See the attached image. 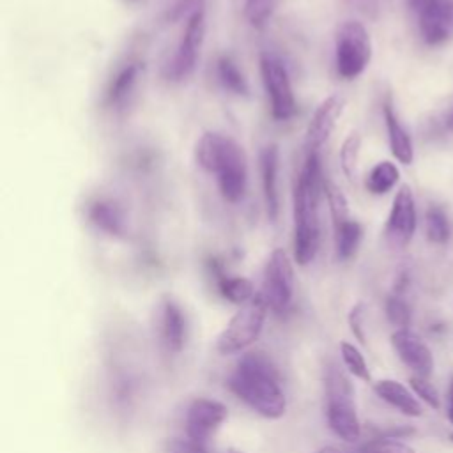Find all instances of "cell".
<instances>
[{
  "mask_svg": "<svg viewBox=\"0 0 453 453\" xmlns=\"http://www.w3.org/2000/svg\"><path fill=\"white\" fill-rule=\"evenodd\" d=\"M230 391L267 419H280L287 412V398L280 386V373L264 352H246L228 377Z\"/></svg>",
  "mask_w": 453,
  "mask_h": 453,
  "instance_id": "6da1fadb",
  "label": "cell"
},
{
  "mask_svg": "<svg viewBox=\"0 0 453 453\" xmlns=\"http://www.w3.org/2000/svg\"><path fill=\"white\" fill-rule=\"evenodd\" d=\"M324 182L319 152H308L294 188V257L299 265L310 264L319 251V200Z\"/></svg>",
  "mask_w": 453,
  "mask_h": 453,
  "instance_id": "7a4b0ae2",
  "label": "cell"
},
{
  "mask_svg": "<svg viewBox=\"0 0 453 453\" xmlns=\"http://www.w3.org/2000/svg\"><path fill=\"white\" fill-rule=\"evenodd\" d=\"M196 161L216 175L223 198L230 203L242 200L248 186V159L244 149L221 133H203L196 142Z\"/></svg>",
  "mask_w": 453,
  "mask_h": 453,
  "instance_id": "3957f363",
  "label": "cell"
},
{
  "mask_svg": "<svg viewBox=\"0 0 453 453\" xmlns=\"http://www.w3.org/2000/svg\"><path fill=\"white\" fill-rule=\"evenodd\" d=\"M352 396L350 382L331 366L326 375V416L329 428L347 442H356L361 435V423Z\"/></svg>",
  "mask_w": 453,
  "mask_h": 453,
  "instance_id": "277c9868",
  "label": "cell"
},
{
  "mask_svg": "<svg viewBox=\"0 0 453 453\" xmlns=\"http://www.w3.org/2000/svg\"><path fill=\"white\" fill-rule=\"evenodd\" d=\"M267 310L269 306L264 301L262 294H255L248 303H244L230 319L226 327L219 333L216 340L218 352L237 354L248 349L260 336Z\"/></svg>",
  "mask_w": 453,
  "mask_h": 453,
  "instance_id": "5b68a950",
  "label": "cell"
},
{
  "mask_svg": "<svg viewBox=\"0 0 453 453\" xmlns=\"http://www.w3.org/2000/svg\"><path fill=\"white\" fill-rule=\"evenodd\" d=\"M372 60V39L361 21L349 19L340 25L334 44L336 73L343 80H354Z\"/></svg>",
  "mask_w": 453,
  "mask_h": 453,
  "instance_id": "8992f818",
  "label": "cell"
},
{
  "mask_svg": "<svg viewBox=\"0 0 453 453\" xmlns=\"http://www.w3.org/2000/svg\"><path fill=\"white\" fill-rule=\"evenodd\" d=\"M260 74L262 83L269 97L271 115L276 120H287L296 111V99L288 78V71L280 57L264 51L260 55Z\"/></svg>",
  "mask_w": 453,
  "mask_h": 453,
  "instance_id": "52a82bcc",
  "label": "cell"
},
{
  "mask_svg": "<svg viewBox=\"0 0 453 453\" xmlns=\"http://www.w3.org/2000/svg\"><path fill=\"white\" fill-rule=\"evenodd\" d=\"M203 39H205V9L202 7L195 14H191L186 21V28L182 32V39L177 46V51L163 69V74L166 80L180 81L195 71L200 50L203 46Z\"/></svg>",
  "mask_w": 453,
  "mask_h": 453,
  "instance_id": "ba28073f",
  "label": "cell"
},
{
  "mask_svg": "<svg viewBox=\"0 0 453 453\" xmlns=\"http://www.w3.org/2000/svg\"><path fill=\"white\" fill-rule=\"evenodd\" d=\"M421 39L437 46L453 37V0H407Z\"/></svg>",
  "mask_w": 453,
  "mask_h": 453,
  "instance_id": "9c48e42d",
  "label": "cell"
},
{
  "mask_svg": "<svg viewBox=\"0 0 453 453\" xmlns=\"http://www.w3.org/2000/svg\"><path fill=\"white\" fill-rule=\"evenodd\" d=\"M260 294L267 306L276 313L285 311L292 301L294 269L288 255L281 248L274 250L265 264Z\"/></svg>",
  "mask_w": 453,
  "mask_h": 453,
  "instance_id": "30bf717a",
  "label": "cell"
},
{
  "mask_svg": "<svg viewBox=\"0 0 453 453\" xmlns=\"http://www.w3.org/2000/svg\"><path fill=\"white\" fill-rule=\"evenodd\" d=\"M416 203L409 184H402L393 198V205L384 226V239L389 248H405L416 232Z\"/></svg>",
  "mask_w": 453,
  "mask_h": 453,
  "instance_id": "8fae6325",
  "label": "cell"
},
{
  "mask_svg": "<svg viewBox=\"0 0 453 453\" xmlns=\"http://www.w3.org/2000/svg\"><path fill=\"white\" fill-rule=\"evenodd\" d=\"M228 418L225 403L212 398H196L191 402L186 414L188 437L205 444V441L223 425Z\"/></svg>",
  "mask_w": 453,
  "mask_h": 453,
  "instance_id": "7c38bea8",
  "label": "cell"
},
{
  "mask_svg": "<svg viewBox=\"0 0 453 453\" xmlns=\"http://www.w3.org/2000/svg\"><path fill=\"white\" fill-rule=\"evenodd\" d=\"M345 108V99L340 94H333L326 97L311 115V120L306 127V149L308 152H319L324 142L331 136L336 127L338 119L342 117Z\"/></svg>",
  "mask_w": 453,
  "mask_h": 453,
  "instance_id": "4fadbf2b",
  "label": "cell"
},
{
  "mask_svg": "<svg viewBox=\"0 0 453 453\" xmlns=\"http://www.w3.org/2000/svg\"><path fill=\"white\" fill-rule=\"evenodd\" d=\"M391 343L393 349L396 350L398 357L418 375L428 377L434 370V357L426 343L412 333L409 327L405 329H396L391 334Z\"/></svg>",
  "mask_w": 453,
  "mask_h": 453,
  "instance_id": "5bb4252c",
  "label": "cell"
},
{
  "mask_svg": "<svg viewBox=\"0 0 453 453\" xmlns=\"http://www.w3.org/2000/svg\"><path fill=\"white\" fill-rule=\"evenodd\" d=\"M260 177L265 211L271 221H276L280 212V193H278V170H280V150L274 143L265 145L260 150Z\"/></svg>",
  "mask_w": 453,
  "mask_h": 453,
  "instance_id": "9a60e30c",
  "label": "cell"
},
{
  "mask_svg": "<svg viewBox=\"0 0 453 453\" xmlns=\"http://www.w3.org/2000/svg\"><path fill=\"white\" fill-rule=\"evenodd\" d=\"M142 73H143V65L140 62H129L124 67H120L108 83L104 103L113 110L126 108L138 87Z\"/></svg>",
  "mask_w": 453,
  "mask_h": 453,
  "instance_id": "2e32d148",
  "label": "cell"
},
{
  "mask_svg": "<svg viewBox=\"0 0 453 453\" xmlns=\"http://www.w3.org/2000/svg\"><path fill=\"white\" fill-rule=\"evenodd\" d=\"M87 216H88V221L96 228H99L110 235L122 237L126 234L124 211L111 198H97V200L90 202L88 209H87Z\"/></svg>",
  "mask_w": 453,
  "mask_h": 453,
  "instance_id": "e0dca14e",
  "label": "cell"
},
{
  "mask_svg": "<svg viewBox=\"0 0 453 453\" xmlns=\"http://www.w3.org/2000/svg\"><path fill=\"white\" fill-rule=\"evenodd\" d=\"M161 336L170 352H180L186 342V319L177 303L166 299L161 315Z\"/></svg>",
  "mask_w": 453,
  "mask_h": 453,
  "instance_id": "ac0fdd59",
  "label": "cell"
},
{
  "mask_svg": "<svg viewBox=\"0 0 453 453\" xmlns=\"http://www.w3.org/2000/svg\"><path fill=\"white\" fill-rule=\"evenodd\" d=\"M384 122H386V129H388V140H389V147L393 156L403 163V165H411L414 159V149H412V140L407 133V129L402 126V122L398 120L393 104L386 103L384 104Z\"/></svg>",
  "mask_w": 453,
  "mask_h": 453,
  "instance_id": "d6986e66",
  "label": "cell"
},
{
  "mask_svg": "<svg viewBox=\"0 0 453 453\" xmlns=\"http://www.w3.org/2000/svg\"><path fill=\"white\" fill-rule=\"evenodd\" d=\"M373 389L384 402H388L389 405L398 409L402 414L411 416V418H416L421 414V407H419L418 400L414 398V395L398 380H393V379L377 380L373 384Z\"/></svg>",
  "mask_w": 453,
  "mask_h": 453,
  "instance_id": "ffe728a7",
  "label": "cell"
},
{
  "mask_svg": "<svg viewBox=\"0 0 453 453\" xmlns=\"http://www.w3.org/2000/svg\"><path fill=\"white\" fill-rule=\"evenodd\" d=\"M334 230V248H336V257L340 260H349L356 255L359 242L363 239V228L361 225L349 218L338 225L333 226Z\"/></svg>",
  "mask_w": 453,
  "mask_h": 453,
  "instance_id": "44dd1931",
  "label": "cell"
},
{
  "mask_svg": "<svg viewBox=\"0 0 453 453\" xmlns=\"http://www.w3.org/2000/svg\"><path fill=\"white\" fill-rule=\"evenodd\" d=\"M400 179V172L395 163L380 161L366 175L365 186L372 195H384L391 191Z\"/></svg>",
  "mask_w": 453,
  "mask_h": 453,
  "instance_id": "7402d4cb",
  "label": "cell"
},
{
  "mask_svg": "<svg viewBox=\"0 0 453 453\" xmlns=\"http://www.w3.org/2000/svg\"><path fill=\"white\" fill-rule=\"evenodd\" d=\"M216 74L225 90H228L235 96L250 94V87H248L244 74L241 73V69L235 65V62L230 57H219L218 65H216Z\"/></svg>",
  "mask_w": 453,
  "mask_h": 453,
  "instance_id": "603a6c76",
  "label": "cell"
},
{
  "mask_svg": "<svg viewBox=\"0 0 453 453\" xmlns=\"http://www.w3.org/2000/svg\"><path fill=\"white\" fill-rule=\"evenodd\" d=\"M218 287H219L221 296L235 304H244L255 296L251 281L242 276H225L219 273Z\"/></svg>",
  "mask_w": 453,
  "mask_h": 453,
  "instance_id": "cb8c5ba5",
  "label": "cell"
},
{
  "mask_svg": "<svg viewBox=\"0 0 453 453\" xmlns=\"http://www.w3.org/2000/svg\"><path fill=\"white\" fill-rule=\"evenodd\" d=\"M425 232L430 242L446 244L449 239V221L442 207L430 205L425 212Z\"/></svg>",
  "mask_w": 453,
  "mask_h": 453,
  "instance_id": "d4e9b609",
  "label": "cell"
},
{
  "mask_svg": "<svg viewBox=\"0 0 453 453\" xmlns=\"http://www.w3.org/2000/svg\"><path fill=\"white\" fill-rule=\"evenodd\" d=\"M361 149V136L357 133H350L340 149V163L345 177L349 180H354L357 175V157Z\"/></svg>",
  "mask_w": 453,
  "mask_h": 453,
  "instance_id": "484cf974",
  "label": "cell"
},
{
  "mask_svg": "<svg viewBox=\"0 0 453 453\" xmlns=\"http://www.w3.org/2000/svg\"><path fill=\"white\" fill-rule=\"evenodd\" d=\"M324 193H326V200H327L329 212H331V218H333V226L349 219L350 218L349 202H347L343 191L334 182L326 180L324 182Z\"/></svg>",
  "mask_w": 453,
  "mask_h": 453,
  "instance_id": "4316f807",
  "label": "cell"
},
{
  "mask_svg": "<svg viewBox=\"0 0 453 453\" xmlns=\"http://www.w3.org/2000/svg\"><path fill=\"white\" fill-rule=\"evenodd\" d=\"M350 453H414V449L411 446H407L405 442L396 441L395 437L382 435V437H375V439L357 446Z\"/></svg>",
  "mask_w": 453,
  "mask_h": 453,
  "instance_id": "83f0119b",
  "label": "cell"
},
{
  "mask_svg": "<svg viewBox=\"0 0 453 453\" xmlns=\"http://www.w3.org/2000/svg\"><path fill=\"white\" fill-rule=\"evenodd\" d=\"M340 354H342L343 365L349 368V372L352 375H356L361 380H370L372 379L368 365H366V361H365V357H363V354L359 352L357 347H354L349 342H343L340 345Z\"/></svg>",
  "mask_w": 453,
  "mask_h": 453,
  "instance_id": "f1b7e54d",
  "label": "cell"
},
{
  "mask_svg": "<svg viewBox=\"0 0 453 453\" xmlns=\"http://www.w3.org/2000/svg\"><path fill=\"white\" fill-rule=\"evenodd\" d=\"M386 315L393 326L398 329H405L411 322V310L409 304L402 299L400 294H393L386 301Z\"/></svg>",
  "mask_w": 453,
  "mask_h": 453,
  "instance_id": "f546056e",
  "label": "cell"
},
{
  "mask_svg": "<svg viewBox=\"0 0 453 453\" xmlns=\"http://www.w3.org/2000/svg\"><path fill=\"white\" fill-rule=\"evenodd\" d=\"M271 12H273V0H248L246 2V16L255 27L265 25Z\"/></svg>",
  "mask_w": 453,
  "mask_h": 453,
  "instance_id": "4dcf8cb0",
  "label": "cell"
},
{
  "mask_svg": "<svg viewBox=\"0 0 453 453\" xmlns=\"http://www.w3.org/2000/svg\"><path fill=\"white\" fill-rule=\"evenodd\" d=\"M411 388H412V391H414L421 400H425L430 407L439 409V395H437L435 388L426 380V377H421V375L411 377Z\"/></svg>",
  "mask_w": 453,
  "mask_h": 453,
  "instance_id": "1f68e13d",
  "label": "cell"
},
{
  "mask_svg": "<svg viewBox=\"0 0 453 453\" xmlns=\"http://www.w3.org/2000/svg\"><path fill=\"white\" fill-rule=\"evenodd\" d=\"M205 4V0H177L166 14V19L175 23L180 18H189L191 14H195L198 9H202Z\"/></svg>",
  "mask_w": 453,
  "mask_h": 453,
  "instance_id": "d6a6232c",
  "label": "cell"
},
{
  "mask_svg": "<svg viewBox=\"0 0 453 453\" xmlns=\"http://www.w3.org/2000/svg\"><path fill=\"white\" fill-rule=\"evenodd\" d=\"M165 449H166V453H209L202 442H196L189 437L188 439H182V437L168 439Z\"/></svg>",
  "mask_w": 453,
  "mask_h": 453,
  "instance_id": "836d02e7",
  "label": "cell"
},
{
  "mask_svg": "<svg viewBox=\"0 0 453 453\" xmlns=\"http://www.w3.org/2000/svg\"><path fill=\"white\" fill-rule=\"evenodd\" d=\"M363 319H365V304L357 303L350 313H349V324H350V331L354 333V336L359 342H365V333H363Z\"/></svg>",
  "mask_w": 453,
  "mask_h": 453,
  "instance_id": "e575fe53",
  "label": "cell"
},
{
  "mask_svg": "<svg viewBox=\"0 0 453 453\" xmlns=\"http://www.w3.org/2000/svg\"><path fill=\"white\" fill-rule=\"evenodd\" d=\"M350 5H354L357 11H361L363 14L375 18L380 7V0H349Z\"/></svg>",
  "mask_w": 453,
  "mask_h": 453,
  "instance_id": "d590c367",
  "label": "cell"
},
{
  "mask_svg": "<svg viewBox=\"0 0 453 453\" xmlns=\"http://www.w3.org/2000/svg\"><path fill=\"white\" fill-rule=\"evenodd\" d=\"M448 418L453 423V379H451L449 389H448Z\"/></svg>",
  "mask_w": 453,
  "mask_h": 453,
  "instance_id": "8d00e7d4",
  "label": "cell"
},
{
  "mask_svg": "<svg viewBox=\"0 0 453 453\" xmlns=\"http://www.w3.org/2000/svg\"><path fill=\"white\" fill-rule=\"evenodd\" d=\"M317 453H343V451H340V449L334 448V446H324V448H320Z\"/></svg>",
  "mask_w": 453,
  "mask_h": 453,
  "instance_id": "74e56055",
  "label": "cell"
},
{
  "mask_svg": "<svg viewBox=\"0 0 453 453\" xmlns=\"http://www.w3.org/2000/svg\"><path fill=\"white\" fill-rule=\"evenodd\" d=\"M225 453H242L241 449H235V448H230V449H226Z\"/></svg>",
  "mask_w": 453,
  "mask_h": 453,
  "instance_id": "f35d334b",
  "label": "cell"
},
{
  "mask_svg": "<svg viewBox=\"0 0 453 453\" xmlns=\"http://www.w3.org/2000/svg\"><path fill=\"white\" fill-rule=\"evenodd\" d=\"M127 4H140V2H143V0H126Z\"/></svg>",
  "mask_w": 453,
  "mask_h": 453,
  "instance_id": "ab89813d",
  "label": "cell"
},
{
  "mask_svg": "<svg viewBox=\"0 0 453 453\" xmlns=\"http://www.w3.org/2000/svg\"><path fill=\"white\" fill-rule=\"evenodd\" d=\"M449 439H451V441H453V432H451V434H449Z\"/></svg>",
  "mask_w": 453,
  "mask_h": 453,
  "instance_id": "60d3db41",
  "label": "cell"
}]
</instances>
